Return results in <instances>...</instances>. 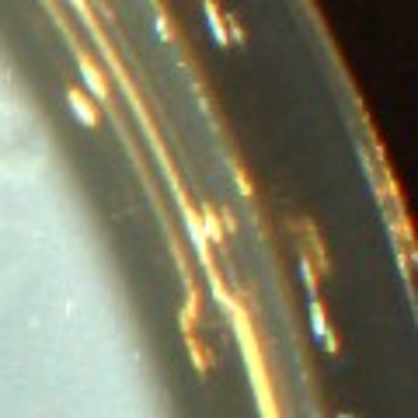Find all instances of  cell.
<instances>
[{
	"mask_svg": "<svg viewBox=\"0 0 418 418\" xmlns=\"http://www.w3.org/2000/svg\"><path fill=\"white\" fill-rule=\"evenodd\" d=\"M67 98H70V104H74V112H77V115H81V119H84L88 126H98V115L91 112V104L84 102V95H81V91H70Z\"/></svg>",
	"mask_w": 418,
	"mask_h": 418,
	"instance_id": "cell-1",
	"label": "cell"
},
{
	"mask_svg": "<svg viewBox=\"0 0 418 418\" xmlns=\"http://www.w3.org/2000/svg\"><path fill=\"white\" fill-rule=\"evenodd\" d=\"M206 21H209V28H213V35H216V42L223 46V42H227V32H223V25H220V14H216L213 0H206Z\"/></svg>",
	"mask_w": 418,
	"mask_h": 418,
	"instance_id": "cell-2",
	"label": "cell"
},
{
	"mask_svg": "<svg viewBox=\"0 0 418 418\" xmlns=\"http://www.w3.org/2000/svg\"><path fill=\"white\" fill-rule=\"evenodd\" d=\"M311 317H314V335H317L321 342H328V345H335V342L328 338V324H324V314H321V307H317V304H311Z\"/></svg>",
	"mask_w": 418,
	"mask_h": 418,
	"instance_id": "cell-3",
	"label": "cell"
},
{
	"mask_svg": "<svg viewBox=\"0 0 418 418\" xmlns=\"http://www.w3.org/2000/svg\"><path fill=\"white\" fill-rule=\"evenodd\" d=\"M81 74H84V77H88V84H91V91H95V95H98V98H104V84H102V81H98V74H95V70H91V67H88V63H84V67H81Z\"/></svg>",
	"mask_w": 418,
	"mask_h": 418,
	"instance_id": "cell-4",
	"label": "cell"
}]
</instances>
